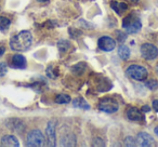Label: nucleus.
I'll return each mask as SVG.
<instances>
[{
  "label": "nucleus",
  "instance_id": "nucleus-9",
  "mask_svg": "<svg viewBox=\"0 0 158 147\" xmlns=\"http://www.w3.org/2000/svg\"><path fill=\"white\" fill-rule=\"evenodd\" d=\"M136 145L143 146V147L154 146V145H155V141H154V138L152 137L148 133L140 132V133L136 135Z\"/></svg>",
  "mask_w": 158,
  "mask_h": 147
},
{
  "label": "nucleus",
  "instance_id": "nucleus-10",
  "mask_svg": "<svg viewBox=\"0 0 158 147\" xmlns=\"http://www.w3.org/2000/svg\"><path fill=\"white\" fill-rule=\"evenodd\" d=\"M46 133H47V141H48V145L51 147L55 146L56 144V137H55V123L53 121H49L46 128Z\"/></svg>",
  "mask_w": 158,
  "mask_h": 147
},
{
  "label": "nucleus",
  "instance_id": "nucleus-23",
  "mask_svg": "<svg viewBox=\"0 0 158 147\" xmlns=\"http://www.w3.org/2000/svg\"><path fill=\"white\" fill-rule=\"evenodd\" d=\"M145 86H146V88H148L149 90H156V89H158V81L155 79L148 80V81H146Z\"/></svg>",
  "mask_w": 158,
  "mask_h": 147
},
{
  "label": "nucleus",
  "instance_id": "nucleus-14",
  "mask_svg": "<svg viewBox=\"0 0 158 147\" xmlns=\"http://www.w3.org/2000/svg\"><path fill=\"white\" fill-rule=\"evenodd\" d=\"M110 8L118 14H123L128 9V6L127 3L123 2V1H120V0H113L110 2Z\"/></svg>",
  "mask_w": 158,
  "mask_h": 147
},
{
  "label": "nucleus",
  "instance_id": "nucleus-7",
  "mask_svg": "<svg viewBox=\"0 0 158 147\" xmlns=\"http://www.w3.org/2000/svg\"><path fill=\"white\" fill-rule=\"evenodd\" d=\"M6 127L12 132H16L19 134H22L25 131V125L21 119L19 118H9L5 121Z\"/></svg>",
  "mask_w": 158,
  "mask_h": 147
},
{
  "label": "nucleus",
  "instance_id": "nucleus-28",
  "mask_svg": "<svg viewBox=\"0 0 158 147\" xmlns=\"http://www.w3.org/2000/svg\"><path fill=\"white\" fill-rule=\"evenodd\" d=\"M5 52H6V48H5V47H0V57L5 54Z\"/></svg>",
  "mask_w": 158,
  "mask_h": 147
},
{
  "label": "nucleus",
  "instance_id": "nucleus-12",
  "mask_svg": "<svg viewBox=\"0 0 158 147\" xmlns=\"http://www.w3.org/2000/svg\"><path fill=\"white\" fill-rule=\"evenodd\" d=\"M1 145L6 147H19L20 146V143H19V140L15 137L14 135H11V134H7V135H3L1 137Z\"/></svg>",
  "mask_w": 158,
  "mask_h": 147
},
{
  "label": "nucleus",
  "instance_id": "nucleus-27",
  "mask_svg": "<svg viewBox=\"0 0 158 147\" xmlns=\"http://www.w3.org/2000/svg\"><path fill=\"white\" fill-rule=\"evenodd\" d=\"M153 108L158 112V100H155V101H153Z\"/></svg>",
  "mask_w": 158,
  "mask_h": 147
},
{
  "label": "nucleus",
  "instance_id": "nucleus-30",
  "mask_svg": "<svg viewBox=\"0 0 158 147\" xmlns=\"http://www.w3.org/2000/svg\"><path fill=\"white\" fill-rule=\"evenodd\" d=\"M39 2H46V1H48V0H38Z\"/></svg>",
  "mask_w": 158,
  "mask_h": 147
},
{
  "label": "nucleus",
  "instance_id": "nucleus-33",
  "mask_svg": "<svg viewBox=\"0 0 158 147\" xmlns=\"http://www.w3.org/2000/svg\"><path fill=\"white\" fill-rule=\"evenodd\" d=\"M156 68H157V70H158V64H157V66H156Z\"/></svg>",
  "mask_w": 158,
  "mask_h": 147
},
{
  "label": "nucleus",
  "instance_id": "nucleus-5",
  "mask_svg": "<svg viewBox=\"0 0 158 147\" xmlns=\"http://www.w3.org/2000/svg\"><path fill=\"white\" fill-rule=\"evenodd\" d=\"M44 144V136L40 130H31L26 137V145L31 147H39Z\"/></svg>",
  "mask_w": 158,
  "mask_h": 147
},
{
  "label": "nucleus",
  "instance_id": "nucleus-8",
  "mask_svg": "<svg viewBox=\"0 0 158 147\" xmlns=\"http://www.w3.org/2000/svg\"><path fill=\"white\" fill-rule=\"evenodd\" d=\"M98 46H99V48L101 49L102 51L110 52V51L115 49V47H116V41H115L113 38H110V36H102V37L99 38V40H98Z\"/></svg>",
  "mask_w": 158,
  "mask_h": 147
},
{
  "label": "nucleus",
  "instance_id": "nucleus-4",
  "mask_svg": "<svg viewBox=\"0 0 158 147\" xmlns=\"http://www.w3.org/2000/svg\"><path fill=\"white\" fill-rule=\"evenodd\" d=\"M98 108L102 112H106V114H114L119 109L118 102L115 99L112 97H103L101 101L99 102Z\"/></svg>",
  "mask_w": 158,
  "mask_h": 147
},
{
  "label": "nucleus",
  "instance_id": "nucleus-17",
  "mask_svg": "<svg viewBox=\"0 0 158 147\" xmlns=\"http://www.w3.org/2000/svg\"><path fill=\"white\" fill-rule=\"evenodd\" d=\"M118 55L121 59L126 61L130 57V49L127 46H120L118 49Z\"/></svg>",
  "mask_w": 158,
  "mask_h": 147
},
{
  "label": "nucleus",
  "instance_id": "nucleus-1",
  "mask_svg": "<svg viewBox=\"0 0 158 147\" xmlns=\"http://www.w3.org/2000/svg\"><path fill=\"white\" fill-rule=\"evenodd\" d=\"M31 43H33V36L28 31H20L16 35L12 36L10 39V48L18 52L27 51L31 48Z\"/></svg>",
  "mask_w": 158,
  "mask_h": 147
},
{
  "label": "nucleus",
  "instance_id": "nucleus-16",
  "mask_svg": "<svg viewBox=\"0 0 158 147\" xmlns=\"http://www.w3.org/2000/svg\"><path fill=\"white\" fill-rule=\"evenodd\" d=\"M73 105L77 108H82V109H86V110L90 109L89 104L87 103V102L85 101V99H82V97H77V99H75L74 101H73Z\"/></svg>",
  "mask_w": 158,
  "mask_h": 147
},
{
  "label": "nucleus",
  "instance_id": "nucleus-18",
  "mask_svg": "<svg viewBox=\"0 0 158 147\" xmlns=\"http://www.w3.org/2000/svg\"><path fill=\"white\" fill-rule=\"evenodd\" d=\"M70 101H72V99H70L69 95L64 94V93L55 96V103H57V104H68Z\"/></svg>",
  "mask_w": 158,
  "mask_h": 147
},
{
  "label": "nucleus",
  "instance_id": "nucleus-22",
  "mask_svg": "<svg viewBox=\"0 0 158 147\" xmlns=\"http://www.w3.org/2000/svg\"><path fill=\"white\" fill-rule=\"evenodd\" d=\"M47 75L49 76L50 78L54 79V78L57 77V69L54 65H50L48 68H47Z\"/></svg>",
  "mask_w": 158,
  "mask_h": 147
},
{
  "label": "nucleus",
  "instance_id": "nucleus-3",
  "mask_svg": "<svg viewBox=\"0 0 158 147\" xmlns=\"http://www.w3.org/2000/svg\"><path fill=\"white\" fill-rule=\"evenodd\" d=\"M126 74L128 77H130L133 80H138V81H143L147 78V69L144 66L141 65H130L129 67L126 69Z\"/></svg>",
  "mask_w": 158,
  "mask_h": 147
},
{
  "label": "nucleus",
  "instance_id": "nucleus-6",
  "mask_svg": "<svg viewBox=\"0 0 158 147\" xmlns=\"http://www.w3.org/2000/svg\"><path fill=\"white\" fill-rule=\"evenodd\" d=\"M141 54L145 59L152 61L158 56V49L152 43H144L141 47Z\"/></svg>",
  "mask_w": 158,
  "mask_h": 147
},
{
  "label": "nucleus",
  "instance_id": "nucleus-29",
  "mask_svg": "<svg viewBox=\"0 0 158 147\" xmlns=\"http://www.w3.org/2000/svg\"><path fill=\"white\" fill-rule=\"evenodd\" d=\"M141 110H142V112H149V110H151V107H148V106H143Z\"/></svg>",
  "mask_w": 158,
  "mask_h": 147
},
{
  "label": "nucleus",
  "instance_id": "nucleus-25",
  "mask_svg": "<svg viewBox=\"0 0 158 147\" xmlns=\"http://www.w3.org/2000/svg\"><path fill=\"white\" fill-rule=\"evenodd\" d=\"M125 145L126 146H129V147H133L136 145V143H135V141H134L133 137L128 136V137H126V140H125Z\"/></svg>",
  "mask_w": 158,
  "mask_h": 147
},
{
  "label": "nucleus",
  "instance_id": "nucleus-19",
  "mask_svg": "<svg viewBox=\"0 0 158 147\" xmlns=\"http://www.w3.org/2000/svg\"><path fill=\"white\" fill-rule=\"evenodd\" d=\"M57 47H59V50L61 53H66L67 50L70 49V42L67 41V40H60L59 43H57Z\"/></svg>",
  "mask_w": 158,
  "mask_h": 147
},
{
  "label": "nucleus",
  "instance_id": "nucleus-31",
  "mask_svg": "<svg viewBox=\"0 0 158 147\" xmlns=\"http://www.w3.org/2000/svg\"><path fill=\"white\" fill-rule=\"evenodd\" d=\"M155 132H156V134L158 135V127H157V128H155Z\"/></svg>",
  "mask_w": 158,
  "mask_h": 147
},
{
  "label": "nucleus",
  "instance_id": "nucleus-2",
  "mask_svg": "<svg viewBox=\"0 0 158 147\" xmlns=\"http://www.w3.org/2000/svg\"><path fill=\"white\" fill-rule=\"evenodd\" d=\"M123 28L129 34L138 33V31L142 28V23H141L140 18H139L135 14L131 13L123 18Z\"/></svg>",
  "mask_w": 158,
  "mask_h": 147
},
{
  "label": "nucleus",
  "instance_id": "nucleus-11",
  "mask_svg": "<svg viewBox=\"0 0 158 147\" xmlns=\"http://www.w3.org/2000/svg\"><path fill=\"white\" fill-rule=\"evenodd\" d=\"M127 117L129 120L134 121V122H141L144 120L142 110H140L136 107H130L127 110Z\"/></svg>",
  "mask_w": 158,
  "mask_h": 147
},
{
  "label": "nucleus",
  "instance_id": "nucleus-26",
  "mask_svg": "<svg viewBox=\"0 0 158 147\" xmlns=\"http://www.w3.org/2000/svg\"><path fill=\"white\" fill-rule=\"evenodd\" d=\"M92 146H105V143H104V141L102 140V138L100 137H95L93 138L92 141Z\"/></svg>",
  "mask_w": 158,
  "mask_h": 147
},
{
  "label": "nucleus",
  "instance_id": "nucleus-20",
  "mask_svg": "<svg viewBox=\"0 0 158 147\" xmlns=\"http://www.w3.org/2000/svg\"><path fill=\"white\" fill-rule=\"evenodd\" d=\"M86 68H87V65L85 63H78L72 68V71H74L76 75H81V74H84Z\"/></svg>",
  "mask_w": 158,
  "mask_h": 147
},
{
  "label": "nucleus",
  "instance_id": "nucleus-21",
  "mask_svg": "<svg viewBox=\"0 0 158 147\" xmlns=\"http://www.w3.org/2000/svg\"><path fill=\"white\" fill-rule=\"evenodd\" d=\"M10 24H11L10 18H6V16H0V29H1V31L8 29L10 26Z\"/></svg>",
  "mask_w": 158,
  "mask_h": 147
},
{
  "label": "nucleus",
  "instance_id": "nucleus-24",
  "mask_svg": "<svg viewBox=\"0 0 158 147\" xmlns=\"http://www.w3.org/2000/svg\"><path fill=\"white\" fill-rule=\"evenodd\" d=\"M8 72V66L3 62H0V77H3V76L7 75Z\"/></svg>",
  "mask_w": 158,
  "mask_h": 147
},
{
  "label": "nucleus",
  "instance_id": "nucleus-13",
  "mask_svg": "<svg viewBox=\"0 0 158 147\" xmlns=\"http://www.w3.org/2000/svg\"><path fill=\"white\" fill-rule=\"evenodd\" d=\"M12 67L18 69H24L26 67V59L21 54H14L11 59Z\"/></svg>",
  "mask_w": 158,
  "mask_h": 147
},
{
  "label": "nucleus",
  "instance_id": "nucleus-32",
  "mask_svg": "<svg viewBox=\"0 0 158 147\" xmlns=\"http://www.w3.org/2000/svg\"><path fill=\"white\" fill-rule=\"evenodd\" d=\"M130 1H131V2H138L139 0H130Z\"/></svg>",
  "mask_w": 158,
  "mask_h": 147
},
{
  "label": "nucleus",
  "instance_id": "nucleus-15",
  "mask_svg": "<svg viewBox=\"0 0 158 147\" xmlns=\"http://www.w3.org/2000/svg\"><path fill=\"white\" fill-rule=\"evenodd\" d=\"M60 142H61L60 143L61 146H75L76 145V137L73 133H67L64 136H61Z\"/></svg>",
  "mask_w": 158,
  "mask_h": 147
}]
</instances>
